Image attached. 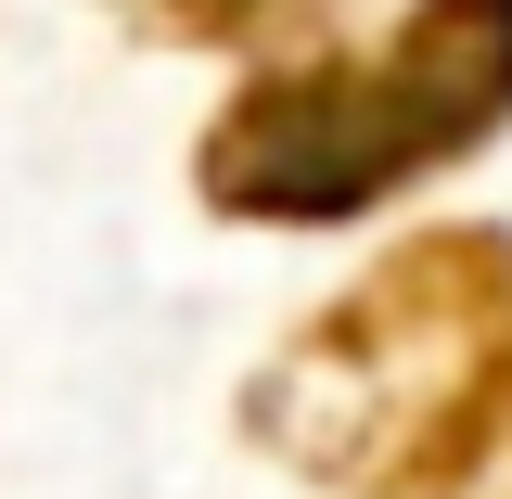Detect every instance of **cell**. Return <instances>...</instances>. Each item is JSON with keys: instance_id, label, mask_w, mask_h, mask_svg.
<instances>
[{"instance_id": "cell-1", "label": "cell", "mask_w": 512, "mask_h": 499, "mask_svg": "<svg viewBox=\"0 0 512 499\" xmlns=\"http://www.w3.org/2000/svg\"><path fill=\"white\" fill-rule=\"evenodd\" d=\"M500 116H512V0H448V13H410L397 52L372 64H295L244 90L205 141V205L320 231L474 154Z\"/></svg>"}, {"instance_id": "cell-2", "label": "cell", "mask_w": 512, "mask_h": 499, "mask_svg": "<svg viewBox=\"0 0 512 499\" xmlns=\"http://www.w3.org/2000/svg\"><path fill=\"white\" fill-rule=\"evenodd\" d=\"M512 295L500 231H436V244L384 256L346 308L295 333V359L256 384V436L320 487H384L397 448L448 410V384L487 359V320Z\"/></svg>"}]
</instances>
